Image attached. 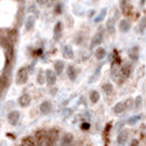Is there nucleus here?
Masks as SVG:
<instances>
[{"label": "nucleus", "mask_w": 146, "mask_h": 146, "mask_svg": "<svg viewBox=\"0 0 146 146\" xmlns=\"http://www.w3.org/2000/svg\"><path fill=\"white\" fill-rule=\"evenodd\" d=\"M7 136H8V137H10V139H12V140H14V139H15V137H14V135H13V133H7Z\"/></svg>", "instance_id": "nucleus-36"}, {"label": "nucleus", "mask_w": 146, "mask_h": 146, "mask_svg": "<svg viewBox=\"0 0 146 146\" xmlns=\"http://www.w3.org/2000/svg\"><path fill=\"white\" fill-rule=\"evenodd\" d=\"M131 145H139V141H137V140H133V141L131 142Z\"/></svg>", "instance_id": "nucleus-37"}, {"label": "nucleus", "mask_w": 146, "mask_h": 146, "mask_svg": "<svg viewBox=\"0 0 146 146\" xmlns=\"http://www.w3.org/2000/svg\"><path fill=\"white\" fill-rule=\"evenodd\" d=\"M62 32H63V25H62V22H56L55 27H54V40L58 41L60 38Z\"/></svg>", "instance_id": "nucleus-10"}, {"label": "nucleus", "mask_w": 146, "mask_h": 146, "mask_svg": "<svg viewBox=\"0 0 146 146\" xmlns=\"http://www.w3.org/2000/svg\"><path fill=\"white\" fill-rule=\"evenodd\" d=\"M56 73L55 71H51V69H48L46 71V82L49 83V85H55L56 82Z\"/></svg>", "instance_id": "nucleus-8"}, {"label": "nucleus", "mask_w": 146, "mask_h": 146, "mask_svg": "<svg viewBox=\"0 0 146 146\" xmlns=\"http://www.w3.org/2000/svg\"><path fill=\"white\" fill-rule=\"evenodd\" d=\"M62 12H63V3H58V4L55 5L54 13H55L56 15H59V14H62Z\"/></svg>", "instance_id": "nucleus-27"}, {"label": "nucleus", "mask_w": 146, "mask_h": 146, "mask_svg": "<svg viewBox=\"0 0 146 146\" xmlns=\"http://www.w3.org/2000/svg\"><path fill=\"white\" fill-rule=\"evenodd\" d=\"M28 72H30L28 68H21L19 71L17 72L15 82H17L18 85H23V83H26L28 81Z\"/></svg>", "instance_id": "nucleus-3"}, {"label": "nucleus", "mask_w": 146, "mask_h": 146, "mask_svg": "<svg viewBox=\"0 0 146 146\" xmlns=\"http://www.w3.org/2000/svg\"><path fill=\"white\" fill-rule=\"evenodd\" d=\"M146 30V15L141 18V21H140V25H139V31L140 32H144Z\"/></svg>", "instance_id": "nucleus-26"}, {"label": "nucleus", "mask_w": 146, "mask_h": 146, "mask_svg": "<svg viewBox=\"0 0 146 146\" xmlns=\"http://www.w3.org/2000/svg\"><path fill=\"white\" fill-rule=\"evenodd\" d=\"M145 3H146V0H141V5H144Z\"/></svg>", "instance_id": "nucleus-39"}, {"label": "nucleus", "mask_w": 146, "mask_h": 146, "mask_svg": "<svg viewBox=\"0 0 146 146\" xmlns=\"http://www.w3.org/2000/svg\"><path fill=\"white\" fill-rule=\"evenodd\" d=\"M35 22H36V17H35V15H30V17L27 18V21H26V30H27V31L33 30Z\"/></svg>", "instance_id": "nucleus-11"}, {"label": "nucleus", "mask_w": 146, "mask_h": 146, "mask_svg": "<svg viewBox=\"0 0 146 146\" xmlns=\"http://www.w3.org/2000/svg\"><path fill=\"white\" fill-rule=\"evenodd\" d=\"M121 9L126 17H131L133 14V5L131 4V0H121Z\"/></svg>", "instance_id": "nucleus-2"}, {"label": "nucleus", "mask_w": 146, "mask_h": 146, "mask_svg": "<svg viewBox=\"0 0 146 146\" xmlns=\"http://www.w3.org/2000/svg\"><path fill=\"white\" fill-rule=\"evenodd\" d=\"M136 51H137V48H136V50H135V53H133V50H131V53H129V56H131V59H133L135 62L139 59V55H137Z\"/></svg>", "instance_id": "nucleus-30"}, {"label": "nucleus", "mask_w": 146, "mask_h": 146, "mask_svg": "<svg viewBox=\"0 0 146 146\" xmlns=\"http://www.w3.org/2000/svg\"><path fill=\"white\" fill-rule=\"evenodd\" d=\"M22 145L23 146H31V145H35V141H33V139L31 136H27L25 137V139L22 140Z\"/></svg>", "instance_id": "nucleus-24"}, {"label": "nucleus", "mask_w": 146, "mask_h": 146, "mask_svg": "<svg viewBox=\"0 0 146 146\" xmlns=\"http://www.w3.org/2000/svg\"><path fill=\"white\" fill-rule=\"evenodd\" d=\"M67 73H68L69 80L74 81L76 78H77V69H76L73 66H69V67H68V69H67Z\"/></svg>", "instance_id": "nucleus-14"}, {"label": "nucleus", "mask_w": 146, "mask_h": 146, "mask_svg": "<svg viewBox=\"0 0 146 146\" xmlns=\"http://www.w3.org/2000/svg\"><path fill=\"white\" fill-rule=\"evenodd\" d=\"M81 129H82V131H88V129H90V123H88V122L81 123Z\"/></svg>", "instance_id": "nucleus-29"}, {"label": "nucleus", "mask_w": 146, "mask_h": 146, "mask_svg": "<svg viewBox=\"0 0 146 146\" xmlns=\"http://www.w3.org/2000/svg\"><path fill=\"white\" fill-rule=\"evenodd\" d=\"M129 28H131V26H129V23L127 22V21H121L119 22V30L122 31V32H128Z\"/></svg>", "instance_id": "nucleus-17"}, {"label": "nucleus", "mask_w": 146, "mask_h": 146, "mask_svg": "<svg viewBox=\"0 0 146 146\" xmlns=\"http://www.w3.org/2000/svg\"><path fill=\"white\" fill-rule=\"evenodd\" d=\"M18 103H19L21 106L26 108V106H28L31 104V96L28 95V94H23V95L19 96V99H18Z\"/></svg>", "instance_id": "nucleus-9"}, {"label": "nucleus", "mask_w": 146, "mask_h": 146, "mask_svg": "<svg viewBox=\"0 0 146 146\" xmlns=\"http://www.w3.org/2000/svg\"><path fill=\"white\" fill-rule=\"evenodd\" d=\"M113 59H111V63L113 64H122V60H121V56H119V54H118V51L117 50H114L113 51Z\"/></svg>", "instance_id": "nucleus-22"}, {"label": "nucleus", "mask_w": 146, "mask_h": 146, "mask_svg": "<svg viewBox=\"0 0 146 146\" xmlns=\"http://www.w3.org/2000/svg\"><path fill=\"white\" fill-rule=\"evenodd\" d=\"M106 12H108V10H106V8H104V9H103V10H101V12H100V14H99L98 17L95 18V22H96V23L101 22V21H103L104 18H105V15H106Z\"/></svg>", "instance_id": "nucleus-25"}, {"label": "nucleus", "mask_w": 146, "mask_h": 146, "mask_svg": "<svg viewBox=\"0 0 146 146\" xmlns=\"http://www.w3.org/2000/svg\"><path fill=\"white\" fill-rule=\"evenodd\" d=\"M108 32L110 33V35H113V32H114V27L111 28V21L108 22Z\"/></svg>", "instance_id": "nucleus-33"}, {"label": "nucleus", "mask_w": 146, "mask_h": 146, "mask_svg": "<svg viewBox=\"0 0 146 146\" xmlns=\"http://www.w3.org/2000/svg\"><path fill=\"white\" fill-rule=\"evenodd\" d=\"M126 109V105H124V103H118V104H115V106H114V113H117V114H121V113H123V110Z\"/></svg>", "instance_id": "nucleus-20"}, {"label": "nucleus", "mask_w": 146, "mask_h": 146, "mask_svg": "<svg viewBox=\"0 0 146 146\" xmlns=\"http://www.w3.org/2000/svg\"><path fill=\"white\" fill-rule=\"evenodd\" d=\"M131 72H132L131 63H124L123 66L121 67V71H119V76H121V78H119L118 82L122 83V82H124L126 80H128L129 76H131Z\"/></svg>", "instance_id": "nucleus-1"}, {"label": "nucleus", "mask_w": 146, "mask_h": 146, "mask_svg": "<svg viewBox=\"0 0 146 146\" xmlns=\"http://www.w3.org/2000/svg\"><path fill=\"white\" fill-rule=\"evenodd\" d=\"M19 111L17 110H13L10 111L9 114H8V122H9L12 126H15V124L18 123V121H19Z\"/></svg>", "instance_id": "nucleus-5"}, {"label": "nucleus", "mask_w": 146, "mask_h": 146, "mask_svg": "<svg viewBox=\"0 0 146 146\" xmlns=\"http://www.w3.org/2000/svg\"><path fill=\"white\" fill-rule=\"evenodd\" d=\"M54 68H55V72L58 73V74H60V73L64 71V63L62 60H56L55 63H54Z\"/></svg>", "instance_id": "nucleus-18"}, {"label": "nucleus", "mask_w": 146, "mask_h": 146, "mask_svg": "<svg viewBox=\"0 0 146 146\" xmlns=\"http://www.w3.org/2000/svg\"><path fill=\"white\" fill-rule=\"evenodd\" d=\"M53 110V105H51L50 101H44V103H41L40 105V113L44 114V115H46V114H49L50 111Z\"/></svg>", "instance_id": "nucleus-6"}, {"label": "nucleus", "mask_w": 146, "mask_h": 146, "mask_svg": "<svg viewBox=\"0 0 146 146\" xmlns=\"http://www.w3.org/2000/svg\"><path fill=\"white\" fill-rule=\"evenodd\" d=\"M94 14H95V10H92V12H90V17H92Z\"/></svg>", "instance_id": "nucleus-38"}, {"label": "nucleus", "mask_w": 146, "mask_h": 146, "mask_svg": "<svg viewBox=\"0 0 146 146\" xmlns=\"http://www.w3.org/2000/svg\"><path fill=\"white\" fill-rule=\"evenodd\" d=\"M45 81H46V71L45 72L40 71V72H38V74H37V82L40 83V85H42Z\"/></svg>", "instance_id": "nucleus-23"}, {"label": "nucleus", "mask_w": 146, "mask_h": 146, "mask_svg": "<svg viewBox=\"0 0 146 146\" xmlns=\"http://www.w3.org/2000/svg\"><path fill=\"white\" fill-rule=\"evenodd\" d=\"M95 56H96V59H99V60H103V59L106 56V50L104 48H98L95 51Z\"/></svg>", "instance_id": "nucleus-12"}, {"label": "nucleus", "mask_w": 146, "mask_h": 146, "mask_svg": "<svg viewBox=\"0 0 146 146\" xmlns=\"http://www.w3.org/2000/svg\"><path fill=\"white\" fill-rule=\"evenodd\" d=\"M101 88H103V91H105V92L108 94V95H110V94L113 92V85H111V83H109V82L103 83Z\"/></svg>", "instance_id": "nucleus-21"}, {"label": "nucleus", "mask_w": 146, "mask_h": 146, "mask_svg": "<svg viewBox=\"0 0 146 146\" xmlns=\"http://www.w3.org/2000/svg\"><path fill=\"white\" fill-rule=\"evenodd\" d=\"M73 142V135L72 133H66L62 137V145H71Z\"/></svg>", "instance_id": "nucleus-15"}, {"label": "nucleus", "mask_w": 146, "mask_h": 146, "mask_svg": "<svg viewBox=\"0 0 146 146\" xmlns=\"http://www.w3.org/2000/svg\"><path fill=\"white\" fill-rule=\"evenodd\" d=\"M42 55V49H37V50L33 51V56H40Z\"/></svg>", "instance_id": "nucleus-34"}, {"label": "nucleus", "mask_w": 146, "mask_h": 146, "mask_svg": "<svg viewBox=\"0 0 146 146\" xmlns=\"http://www.w3.org/2000/svg\"><path fill=\"white\" fill-rule=\"evenodd\" d=\"M36 3H37L38 5H45L46 3H48V0H36Z\"/></svg>", "instance_id": "nucleus-35"}, {"label": "nucleus", "mask_w": 146, "mask_h": 146, "mask_svg": "<svg viewBox=\"0 0 146 146\" xmlns=\"http://www.w3.org/2000/svg\"><path fill=\"white\" fill-rule=\"evenodd\" d=\"M63 55H64V58H67V59H72L73 58V50H72V48L69 45L63 46Z\"/></svg>", "instance_id": "nucleus-13"}, {"label": "nucleus", "mask_w": 146, "mask_h": 146, "mask_svg": "<svg viewBox=\"0 0 146 146\" xmlns=\"http://www.w3.org/2000/svg\"><path fill=\"white\" fill-rule=\"evenodd\" d=\"M58 141V131L53 129L48 133V139H46V145H54Z\"/></svg>", "instance_id": "nucleus-7"}, {"label": "nucleus", "mask_w": 146, "mask_h": 146, "mask_svg": "<svg viewBox=\"0 0 146 146\" xmlns=\"http://www.w3.org/2000/svg\"><path fill=\"white\" fill-rule=\"evenodd\" d=\"M135 108H136V109H140V108H141V96H137V99H136V105H135Z\"/></svg>", "instance_id": "nucleus-31"}, {"label": "nucleus", "mask_w": 146, "mask_h": 146, "mask_svg": "<svg viewBox=\"0 0 146 146\" xmlns=\"http://www.w3.org/2000/svg\"><path fill=\"white\" fill-rule=\"evenodd\" d=\"M110 128H111V123H108V124H106L105 131H104V135H105V137H108V133H109V131H110Z\"/></svg>", "instance_id": "nucleus-32"}, {"label": "nucleus", "mask_w": 146, "mask_h": 146, "mask_svg": "<svg viewBox=\"0 0 146 146\" xmlns=\"http://www.w3.org/2000/svg\"><path fill=\"white\" fill-rule=\"evenodd\" d=\"M127 136H128V132H127V131L121 132V133L118 135V139H117V141H118V144H119V145H123V144H126V141H127Z\"/></svg>", "instance_id": "nucleus-16"}, {"label": "nucleus", "mask_w": 146, "mask_h": 146, "mask_svg": "<svg viewBox=\"0 0 146 146\" xmlns=\"http://www.w3.org/2000/svg\"><path fill=\"white\" fill-rule=\"evenodd\" d=\"M99 100H100V94H99L98 91H91L90 92V101L91 103L96 104Z\"/></svg>", "instance_id": "nucleus-19"}, {"label": "nucleus", "mask_w": 146, "mask_h": 146, "mask_svg": "<svg viewBox=\"0 0 146 146\" xmlns=\"http://www.w3.org/2000/svg\"><path fill=\"white\" fill-rule=\"evenodd\" d=\"M103 35H104V28L100 27L98 30V32L94 35L92 40H91V48H96L98 45H100L103 42Z\"/></svg>", "instance_id": "nucleus-4"}, {"label": "nucleus", "mask_w": 146, "mask_h": 146, "mask_svg": "<svg viewBox=\"0 0 146 146\" xmlns=\"http://www.w3.org/2000/svg\"><path fill=\"white\" fill-rule=\"evenodd\" d=\"M141 118H142V115H140V114H139V115H135L133 118H129L128 119V124H135L137 121H139V119H141Z\"/></svg>", "instance_id": "nucleus-28"}]
</instances>
